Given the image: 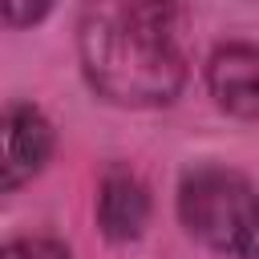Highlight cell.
I'll return each instance as SVG.
<instances>
[{
  "mask_svg": "<svg viewBox=\"0 0 259 259\" xmlns=\"http://www.w3.org/2000/svg\"><path fill=\"white\" fill-rule=\"evenodd\" d=\"M178 214L210 251L235 259L259 255V198L243 174L219 166L186 174L178 186Z\"/></svg>",
  "mask_w": 259,
  "mask_h": 259,
  "instance_id": "2",
  "label": "cell"
},
{
  "mask_svg": "<svg viewBox=\"0 0 259 259\" xmlns=\"http://www.w3.org/2000/svg\"><path fill=\"white\" fill-rule=\"evenodd\" d=\"M150 219V194L142 186L138 174L113 166L105 178H101V194H97V223L101 231L113 239V243H130L142 235Z\"/></svg>",
  "mask_w": 259,
  "mask_h": 259,
  "instance_id": "5",
  "label": "cell"
},
{
  "mask_svg": "<svg viewBox=\"0 0 259 259\" xmlns=\"http://www.w3.org/2000/svg\"><path fill=\"white\" fill-rule=\"evenodd\" d=\"M53 8V0H4V20L8 24H32Z\"/></svg>",
  "mask_w": 259,
  "mask_h": 259,
  "instance_id": "7",
  "label": "cell"
},
{
  "mask_svg": "<svg viewBox=\"0 0 259 259\" xmlns=\"http://www.w3.org/2000/svg\"><path fill=\"white\" fill-rule=\"evenodd\" d=\"M89 85L117 105H166L182 89L178 0H85L77 28Z\"/></svg>",
  "mask_w": 259,
  "mask_h": 259,
  "instance_id": "1",
  "label": "cell"
},
{
  "mask_svg": "<svg viewBox=\"0 0 259 259\" xmlns=\"http://www.w3.org/2000/svg\"><path fill=\"white\" fill-rule=\"evenodd\" d=\"M210 97L235 117H259V45H223L206 65Z\"/></svg>",
  "mask_w": 259,
  "mask_h": 259,
  "instance_id": "4",
  "label": "cell"
},
{
  "mask_svg": "<svg viewBox=\"0 0 259 259\" xmlns=\"http://www.w3.org/2000/svg\"><path fill=\"white\" fill-rule=\"evenodd\" d=\"M0 138H4L0 186L16 190L20 182H28L45 166V158L53 150V130H49V121H45L40 109H32V105H8Z\"/></svg>",
  "mask_w": 259,
  "mask_h": 259,
  "instance_id": "3",
  "label": "cell"
},
{
  "mask_svg": "<svg viewBox=\"0 0 259 259\" xmlns=\"http://www.w3.org/2000/svg\"><path fill=\"white\" fill-rule=\"evenodd\" d=\"M0 259H69V251L53 239H16L4 247Z\"/></svg>",
  "mask_w": 259,
  "mask_h": 259,
  "instance_id": "6",
  "label": "cell"
}]
</instances>
